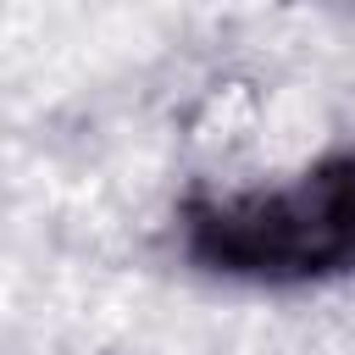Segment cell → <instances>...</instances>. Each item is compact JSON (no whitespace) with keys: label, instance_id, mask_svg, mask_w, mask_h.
Masks as SVG:
<instances>
[{"label":"cell","instance_id":"obj_1","mask_svg":"<svg viewBox=\"0 0 355 355\" xmlns=\"http://www.w3.org/2000/svg\"><path fill=\"white\" fill-rule=\"evenodd\" d=\"M183 255L255 288L355 277V150L322 155L288 189L183 200Z\"/></svg>","mask_w":355,"mask_h":355}]
</instances>
